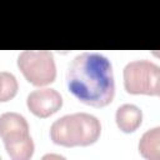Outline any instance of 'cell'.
I'll list each match as a JSON object with an SVG mask.
<instances>
[{
	"instance_id": "1",
	"label": "cell",
	"mask_w": 160,
	"mask_h": 160,
	"mask_svg": "<svg viewBox=\"0 0 160 160\" xmlns=\"http://www.w3.org/2000/svg\"><path fill=\"white\" fill-rule=\"evenodd\" d=\"M66 85L81 102L94 108L106 106L115 94L111 62L104 55L82 52L69 65Z\"/></svg>"
},
{
	"instance_id": "2",
	"label": "cell",
	"mask_w": 160,
	"mask_h": 160,
	"mask_svg": "<svg viewBox=\"0 0 160 160\" xmlns=\"http://www.w3.org/2000/svg\"><path fill=\"white\" fill-rule=\"evenodd\" d=\"M101 132L98 118L86 112L65 115L55 120L50 128V138L54 144L71 148L94 144Z\"/></svg>"
},
{
	"instance_id": "3",
	"label": "cell",
	"mask_w": 160,
	"mask_h": 160,
	"mask_svg": "<svg viewBox=\"0 0 160 160\" xmlns=\"http://www.w3.org/2000/svg\"><path fill=\"white\" fill-rule=\"evenodd\" d=\"M0 138L8 155L14 160H28L34 154V142L29 135L26 119L18 112L0 115Z\"/></svg>"
},
{
	"instance_id": "4",
	"label": "cell",
	"mask_w": 160,
	"mask_h": 160,
	"mask_svg": "<svg viewBox=\"0 0 160 160\" xmlns=\"http://www.w3.org/2000/svg\"><path fill=\"white\" fill-rule=\"evenodd\" d=\"M124 86L129 94L152 95L160 92V69L149 60H135L124 69Z\"/></svg>"
},
{
	"instance_id": "5",
	"label": "cell",
	"mask_w": 160,
	"mask_h": 160,
	"mask_svg": "<svg viewBox=\"0 0 160 160\" xmlns=\"http://www.w3.org/2000/svg\"><path fill=\"white\" fill-rule=\"evenodd\" d=\"M18 66L25 79L36 86L52 82L56 78L54 56L46 50H25L18 58Z\"/></svg>"
},
{
	"instance_id": "6",
	"label": "cell",
	"mask_w": 160,
	"mask_h": 160,
	"mask_svg": "<svg viewBox=\"0 0 160 160\" xmlns=\"http://www.w3.org/2000/svg\"><path fill=\"white\" fill-rule=\"evenodd\" d=\"M26 105L35 116L48 118L61 108L62 98L55 89H36L28 95Z\"/></svg>"
},
{
	"instance_id": "7",
	"label": "cell",
	"mask_w": 160,
	"mask_h": 160,
	"mask_svg": "<svg viewBox=\"0 0 160 160\" xmlns=\"http://www.w3.org/2000/svg\"><path fill=\"white\" fill-rule=\"evenodd\" d=\"M115 119H116V124L121 131L134 132L141 124L142 112L136 105L124 104L118 108Z\"/></svg>"
},
{
	"instance_id": "8",
	"label": "cell",
	"mask_w": 160,
	"mask_h": 160,
	"mask_svg": "<svg viewBox=\"0 0 160 160\" xmlns=\"http://www.w3.org/2000/svg\"><path fill=\"white\" fill-rule=\"evenodd\" d=\"M159 139H160V129L154 128L148 130L140 139L139 142V151L145 159L150 160H159Z\"/></svg>"
},
{
	"instance_id": "9",
	"label": "cell",
	"mask_w": 160,
	"mask_h": 160,
	"mask_svg": "<svg viewBox=\"0 0 160 160\" xmlns=\"http://www.w3.org/2000/svg\"><path fill=\"white\" fill-rule=\"evenodd\" d=\"M18 92V81L16 78L8 72L0 71V102L9 101Z\"/></svg>"
},
{
	"instance_id": "10",
	"label": "cell",
	"mask_w": 160,
	"mask_h": 160,
	"mask_svg": "<svg viewBox=\"0 0 160 160\" xmlns=\"http://www.w3.org/2000/svg\"><path fill=\"white\" fill-rule=\"evenodd\" d=\"M45 158H61V156H59V155H46Z\"/></svg>"
}]
</instances>
